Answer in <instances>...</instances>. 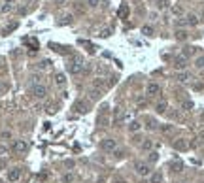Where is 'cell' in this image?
<instances>
[{"label": "cell", "instance_id": "1", "mask_svg": "<svg viewBox=\"0 0 204 183\" xmlns=\"http://www.w3.org/2000/svg\"><path fill=\"white\" fill-rule=\"evenodd\" d=\"M134 170H136V174L138 176H149L151 174V168H149V164L147 162H142V160H138V162H134Z\"/></svg>", "mask_w": 204, "mask_h": 183}, {"label": "cell", "instance_id": "2", "mask_svg": "<svg viewBox=\"0 0 204 183\" xmlns=\"http://www.w3.org/2000/svg\"><path fill=\"white\" fill-rule=\"evenodd\" d=\"M66 68H68V72L72 74V76H78L81 70H83V66H81V60L79 59H76V60H70Z\"/></svg>", "mask_w": 204, "mask_h": 183}, {"label": "cell", "instance_id": "3", "mask_svg": "<svg viewBox=\"0 0 204 183\" xmlns=\"http://www.w3.org/2000/svg\"><path fill=\"white\" fill-rule=\"evenodd\" d=\"M32 94L36 96V98H45V96H47V87H45V85H34L32 87Z\"/></svg>", "mask_w": 204, "mask_h": 183}, {"label": "cell", "instance_id": "4", "mask_svg": "<svg viewBox=\"0 0 204 183\" xmlns=\"http://www.w3.org/2000/svg\"><path fill=\"white\" fill-rule=\"evenodd\" d=\"M12 149L15 151V153H25V151L28 149V144L25 140H15L13 145H12Z\"/></svg>", "mask_w": 204, "mask_h": 183}, {"label": "cell", "instance_id": "5", "mask_svg": "<svg viewBox=\"0 0 204 183\" xmlns=\"http://www.w3.org/2000/svg\"><path fill=\"white\" fill-rule=\"evenodd\" d=\"M115 140H111V138H106V140H102L100 142V147L104 151H115Z\"/></svg>", "mask_w": 204, "mask_h": 183}, {"label": "cell", "instance_id": "6", "mask_svg": "<svg viewBox=\"0 0 204 183\" xmlns=\"http://www.w3.org/2000/svg\"><path fill=\"white\" fill-rule=\"evenodd\" d=\"M159 93H161V87H159L157 83H149V85L146 87V94H147V96H157Z\"/></svg>", "mask_w": 204, "mask_h": 183}, {"label": "cell", "instance_id": "7", "mask_svg": "<svg viewBox=\"0 0 204 183\" xmlns=\"http://www.w3.org/2000/svg\"><path fill=\"white\" fill-rule=\"evenodd\" d=\"M19 177H21V170H19V168H12L8 172V181L15 183V181H19Z\"/></svg>", "mask_w": 204, "mask_h": 183}, {"label": "cell", "instance_id": "8", "mask_svg": "<svg viewBox=\"0 0 204 183\" xmlns=\"http://www.w3.org/2000/svg\"><path fill=\"white\" fill-rule=\"evenodd\" d=\"M91 87H93V89H96V91H102V89L106 87V81L102 79V78H95L93 81H91Z\"/></svg>", "mask_w": 204, "mask_h": 183}, {"label": "cell", "instance_id": "9", "mask_svg": "<svg viewBox=\"0 0 204 183\" xmlns=\"http://www.w3.org/2000/svg\"><path fill=\"white\" fill-rule=\"evenodd\" d=\"M174 66L178 70H183L187 66V60H185V57H176V60H174Z\"/></svg>", "mask_w": 204, "mask_h": 183}, {"label": "cell", "instance_id": "10", "mask_svg": "<svg viewBox=\"0 0 204 183\" xmlns=\"http://www.w3.org/2000/svg\"><path fill=\"white\" fill-rule=\"evenodd\" d=\"M74 108H76V111H78V113H81V115H83V113H87V111H89V110H87V106H85L83 102H78V104L74 106Z\"/></svg>", "mask_w": 204, "mask_h": 183}, {"label": "cell", "instance_id": "11", "mask_svg": "<svg viewBox=\"0 0 204 183\" xmlns=\"http://www.w3.org/2000/svg\"><path fill=\"white\" fill-rule=\"evenodd\" d=\"M12 9H13V4H12V2H6V4H2L0 12H2V13H9Z\"/></svg>", "mask_w": 204, "mask_h": 183}, {"label": "cell", "instance_id": "12", "mask_svg": "<svg viewBox=\"0 0 204 183\" xmlns=\"http://www.w3.org/2000/svg\"><path fill=\"white\" fill-rule=\"evenodd\" d=\"M55 83H57V85H64L66 83L64 74H57V76H55Z\"/></svg>", "mask_w": 204, "mask_h": 183}, {"label": "cell", "instance_id": "13", "mask_svg": "<svg viewBox=\"0 0 204 183\" xmlns=\"http://www.w3.org/2000/svg\"><path fill=\"white\" fill-rule=\"evenodd\" d=\"M140 129H142V125L138 123V121H132V123L129 125V130L130 132H136V130H140Z\"/></svg>", "mask_w": 204, "mask_h": 183}, {"label": "cell", "instance_id": "14", "mask_svg": "<svg viewBox=\"0 0 204 183\" xmlns=\"http://www.w3.org/2000/svg\"><path fill=\"white\" fill-rule=\"evenodd\" d=\"M162 181V174L161 172H155V174L151 176V183H161Z\"/></svg>", "mask_w": 204, "mask_h": 183}, {"label": "cell", "instance_id": "15", "mask_svg": "<svg viewBox=\"0 0 204 183\" xmlns=\"http://www.w3.org/2000/svg\"><path fill=\"white\" fill-rule=\"evenodd\" d=\"M155 110H157V113H165L166 111V102H159L155 106Z\"/></svg>", "mask_w": 204, "mask_h": 183}, {"label": "cell", "instance_id": "16", "mask_svg": "<svg viewBox=\"0 0 204 183\" xmlns=\"http://www.w3.org/2000/svg\"><path fill=\"white\" fill-rule=\"evenodd\" d=\"M187 79H189V74H187V72H180V74H178V81H181V83H185Z\"/></svg>", "mask_w": 204, "mask_h": 183}, {"label": "cell", "instance_id": "17", "mask_svg": "<svg viewBox=\"0 0 204 183\" xmlns=\"http://www.w3.org/2000/svg\"><path fill=\"white\" fill-rule=\"evenodd\" d=\"M127 13H129V8H127V6H121V8H119V17H121V19H125V17H127Z\"/></svg>", "mask_w": 204, "mask_h": 183}, {"label": "cell", "instance_id": "18", "mask_svg": "<svg viewBox=\"0 0 204 183\" xmlns=\"http://www.w3.org/2000/svg\"><path fill=\"white\" fill-rule=\"evenodd\" d=\"M181 108L189 111V110H193V102H191V100H185V102H181Z\"/></svg>", "mask_w": 204, "mask_h": 183}, {"label": "cell", "instance_id": "19", "mask_svg": "<svg viewBox=\"0 0 204 183\" xmlns=\"http://www.w3.org/2000/svg\"><path fill=\"white\" fill-rule=\"evenodd\" d=\"M187 23H189V25H197L198 23L197 15H187Z\"/></svg>", "mask_w": 204, "mask_h": 183}, {"label": "cell", "instance_id": "20", "mask_svg": "<svg viewBox=\"0 0 204 183\" xmlns=\"http://www.w3.org/2000/svg\"><path fill=\"white\" fill-rule=\"evenodd\" d=\"M63 181H64V183H72V181H74V176H72V174H64Z\"/></svg>", "mask_w": 204, "mask_h": 183}, {"label": "cell", "instance_id": "21", "mask_svg": "<svg viewBox=\"0 0 204 183\" xmlns=\"http://www.w3.org/2000/svg\"><path fill=\"white\" fill-rule=\"evenodd\" d=\"M185 147H187L185 142H176V149H185Z\"/></svg>", "mask_w": 204, "mask_h": 183}, {"label": "cell", "instance_id": "22", "mask_svg": "<svg viewBox=\"0 0 204 183\" xmlns=\"http://www.w3.org/2000/svg\"><path fill=\"white\" fill-rule=\"evenodd\" d=\"M142 149H146V151H147V149H151V142H149V140H146L144 144H142Z\"/></svg>", "mask_w": 204, "mask_h": 183}, {"label": "cell", "instance_id": "23", "mask_svg": "<svg viewBox=\"0 0 204 183\" xmlns=\"http://www.w3.org/2000/svg\"><path fill=\"white\" fill-rule=\"evenodd\" d=\"M142 32L149 36V34H153V28H151V27H144V28H142Z\"/></svg>", "mask_w": 204, "mask_h": 183}, {"label": "cell", "instance_id": "24", "mask_svg": "<svg viewBox=\"0 0 204 183\" xmlns=\"http://www.w3.org/2000/svg\"><path fill=\"white\" fill-rule=\"evenodd\" d=\"M176 34H178V38H180V40H185V38H187V34L183 32V30H178Z\"/></svg>", "mask_w": 204, "mask_h": 183}, {"label": "cell", "instance_id": "25", "mask_svg": "<svg viewBox=\"0 0 204 183\" xmlns=\"http://www.w3.org/2000/svg\"><path fill=\"white\" fill-rule=\"evenodd\" d=\"M172 12H174L176 15H180V13H183V9H181L180 6H174V8H172Z\"/></svg>", "mask_w": 204, "mask_h": 183}, {"label": "cell", "instance_id": "26", "mask_svg": "<svg viewBox=\"0 0 204 183\" xmlns=\"http://www.w3.org/2000/svg\"><path fill=\"white\" fill-rule=\"evenodd\" d=\"M87 4L91 8H96V6H98V0H87Z\"/></svg>", "mask_w": 204, "mask_h": 183}, {"label": "cell", "instance_id": "27", "mask_svg": "<svg viewBox=\"0 0 204 183\" xmlns=\"http://www.w3.org/2000/svg\"><path fill=\"white\" fill-rule=\"evenodd\" d=\"M197 66H198V68H204V57L197 59Z\"/></svg>", "mask_w": 204, "mask_h": 183}, {"label": "cell", "instance_id": "28", "mask_svg": "<svg viewBox=\"0 0 204 183\" xmlns=\"http://www.w3.org/2000/svg\"><path fill=\"white\" fill-rule=\"evenodd\" d=\"M159 8H166L168 6V0H159V4H157Z\"/></svg>", "mask_w": 204, "mask_h": 183}, {"label": "cell", "instance_id": "29", "mask_svg": "<svg viewBox=\"0 0 204 183\" xmlns=\"http://www.w3.org/2000/svg\"><path fill=\"white\" fill-rule=\"evenodd\" d=\"M9 136H12V132H9V130H4V132H2V138H4V140L9 138Z\"/></svg>", "mask_w": 204, "mask_h": 183}, {"label": "cell", "instance_id": "30", "mask_svg": "<svg viewBox=\"0 0 204 183\" xmlns=\"http://www.w3.org/2000/svg\"><path fill=\"white\" fill-rule=\"evenodd\" d=\"M149 160H157V153H149Z\"/></svg>", "mask_w": 204, "mask_h": 183}, {"label": "cell", "instance_id": "31", "mask_svg": "<svg viewBox=\"0 0 204 183\" xmlns=\"http://www.w3.org/2000/svg\"><path fill=\"white\" fill-rule=\"evenodd\" d=\"M6 151H8V147H6V145H0V153H6Z\"/></svg>", "mask_w": 204, "mask_h": 183}, {"label": "cell", "instance_id": "32", "mask_svg": "<svg viewBox=\"0 0 204 183\" xmlns=\"http://www.w3.org/2000/svg\"><path fill=\"white\" fill-rule=\"evenodd\" d=\"M0 93H2V89H0Z\"/></svg>", "mask_w": 204, "mask_h": 183}, {"label": "cell", "instance_id": "33", "mask_svg": "<svg viewBox=\"0 0 204 183\" xmlns=\"http://www.w3.org/2000/svg\"><path fill=\"white\" fill-rule=\"evenodd\" d=\"M0 8H2V6H0Z\"/></svg>", "mask_w": 204, "mask_h": 183}]
</instances>
